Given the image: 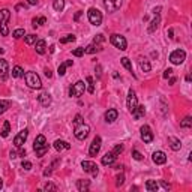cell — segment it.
Segmentation results:
<instances>
[{
  "mask_svg": "<svg viewBox=\"0 0 192 192\" xmlns=\"http://www.w3.org/2000/svg\"><path fill=\"white\" fill-rule=\"evenodd\" d=\"M24 80H26V84H27L30 89H41L42 87V81L39 78V75L36 72H26L24 74Z\"/></svg>",
  "mask_w": 192,
  "mask_h": 192,
  "instance_id": "6da1fadb",
  "label": "cell"
},
{
  "mask_svg": "<svg viewBox=\"0 0 192 192\" xmlns=\"http://www.w3.org/2000/svg\"><path fill=\"white\" fill-rule=\"evenodd\" d=\"M87 17H89L90 24H93V26H101V23H102V12H101L99 9L90 8L89 12H87Z\"/></svg>",
  "mask_w": 192,
  "mask_h": 192,
  "instance_id": "7a4b0ae2",
  "label": "cell"
},
{
  "mask_svg": "<svg viewBox=\"0 0 192 192\" xmlns=\"http://www.w3.org/2000/svg\"><path fill=\"white\" fill-rule=\"evenodd\" d=\"M89 134H90V128H89V125H78V126H75V131H74V135L77 140H86V138L89 137Z\"/></svg>",
  "mask_w": 192,
  "mask_h": 192,
  "instance_id": "3957f363",
  "label": "cell"
},
{
  "mask_svg": "<svg viewBox=\"0 0 192 192\" xmlns=\"http://www.w3.org/2000/svg\"><path fill=\"white\" fill-rule=\"evenodd\" d=\"M110 42L116 47V48H119L120 51H125L126 47H128V42H126V39H125V36H122V35H116V33L111 35Z\"/></svg>",
  "mask_w": 192,
  "mask_h": 192,
  "instance_id": "277c9868",
  "label": "cell"
},
{
  "mask_svg": "<svg viewBox=\"0 0 192 192\" xmlns=\"http://www.w3.org/2000/svg\"><path fill=\"white\" fill-rule=\"evenodd\" d=\"M84 92H86V84H84V81H77L69 89V96H72V98H80V96L84 95Z\"/></svg>",
  "mask_w": 192,
  "mask_h": 192,
  "instance_id": "5b68a950",
  "label": "cell"
},
{
  "mask_svg": "<svg viewBox=\"0 0 192 192\" xmlns=\"http://www.w3.org/2000/svg\"><path fill=\"white\" fill-rule=\"evenodd\" d=\"M126 105H128V110L131 111V113H134V111L137 110V107H138V99H137V95H135V92H134L132 89H129V90H128V98H126Z\"/></svg>",
  "mask_w": 192,
  "mask_h": 192,
  "instance_id": "8992f818",
  "label": "cell"
},
{
  "mask_svg": "<svg viewBox=\"0 0 192 192\" xmlns=\"http://www.w3.org/2000/svg\"><path fill=\"white\" fill-rule=\"evenodd\" d=\"M185 60H186V53L183 50H176L170 54V62L173 65H182Z\"/></svg>",
  "mask_w": 192,
  "mask_h": 192,
  "instance_id": "52a82bcc",
  "label": "cell"
},
{
  "mask_svg": "<svg viewBox=\"0 0 192 192\" xmlns=\"http://www.w3.org/2000/svg\"><path fill=\"white\" fill-rule=\"evenodd\" d=\"M140 132H141V140L144 141V143H152L153 141V132H152L150 126L149 125H144V126H141V129H140Z\"/></svg>",
  "mask_w": 192,
  "mask_h": 192,
  "instance_id": "ba28073f",
  "label": "cell"
},
{
  "mask_svg": "<svg viewBox=\"0 0 192 192\" xmlns=\"http://www.w3.org/2000/svg\"><path fill=\"white\" fill-rule=\"evenodd\" d=\"M101 146H102V140H101V137H98V135H96V137L93 138V141H92V144H90L89 155H90L92 158L96 156V155L99 153V150H101Z\"/></svg>",
  "mask_w": 192,
  "mask_h": 192,
  "instance_id": "9c48e42d",
  "label": "cell"
},
{
  "mask_svg": "<svg viewBox=\"0 0 192 192\" xmlns=\"http://www.w3.org/2000/svg\"><path fill=\"white\" fill-rule=\"evenodd\" d=\"M81 167L86 173H89V174H92V176H98V171H99V170H98V165H96L95 162H92V161H83Z\"/></svg>",
  "mask_w": 192,
  "mask_h": 192,
  "instance_id": "30bf717a",
  "label": "cell"
},
{
  "mask_svg": "<svg viewBox=\"0 0 192 192\" xmlns=\"http://www.w3.org/2000/svg\"><path fill=\"white\" fill-rule=\"evenodd\" d=\"M27 137H29V131L27 129H23L17 137L14 138V144H15V147L17 149H20V147H23V144L26 143V140H27Z\"/></svg>",
  "mask_w": 192,
  "mask_h": 192,
  "instance_id": "8fae6325",
  "label": "cell"
},
{
  "mask_svg": "<svg viewBox=\"0 0 192 192\" xmlns=\"http://www.w3.org/2000/svg\"><path fill=\"white\" fill-rule=\"evenodd\" d=\"M9 77V65L5 59H0V80L6 81Z\"/></svg>",
  "mask_w": 192,
  "mask_h": 192,
  "instance_id": "7c38bea8",
  "label": "cell"
},
{
  "mask_svg": "<svg viewBox=\"0 0 192 192\" xmlns=\"http://www.w3.org/2000/svg\"><path fill=\"white\" fill-rule=\"evenodd\" d=\"M104 6L108 12H114L122 6V0H104Z\"/></svg>",
  "mask_w": 192,
  "mask_h": 192,
  "instance_id": "4fadbf2b",
  "label": "cell"
},
{
  "mask_svg": "<svg viewBox=\"0 0 192 192\" xmlns=\"http://www.w3.org/2000/svg\"><path fill=\"white\" fill-rule=\"evenodd\" d=\"M152 159H153V162L156 165H162L167 162V155H165L164 152H161V150H158V152H155L153 155H152Z\"/></svg>",
  "mask_w": 192,
  "mask_h": 192,
  "instance_id": "5bb4252c",
  "label": "cell"
},
{
  "mask_svg": "<svg viewBox=\"0 0 192 192\" xmlns=\"http://www.w3.org/2000/svg\"><path fill=\"white\" fill-rule=\"evenodd\" d=\"M117 117H119V111L116 110V108H110V110L105 113V122H107V123H113V122H116Z\"/></svg>",
  "mask_w": 192,
  "mask_h": 192,
  "instance_id": "9a60e30c",
  "label": "cell"
},
{
  "mask_svg": "<svg viewBox=\"0 0 192 192\" xmlns=\"http://www.w3.org/2000/svg\"><path fill=\"white\" fill-rule=\"evenodd\" d=\"M38 101H39V104L42 107H48L51 104V95L48 92H42L41 95L38 96Z\"/></svg>",
  "mask_w": 192,
  "mask_h": 192,
  "instance_id": "2e32d148",
  "label": "cell"
},
{
  "mask_svg": "<svg viewBox=\"0 0 192 192\" xmlns=\"http://www.w3.org/2000/svg\"><path fill=\"white\" fill-rule=\"evenodd\" d=\"M54 149L57 152L69 150V149H71V144H69L68 141H63V140H56L54 141Z\"/></svg>",
  "mask_w": 192,
  "mask_h": 192,
  "instance_id": "e0dca14e",
  "label": "cell"
},
{
  "mask_svg": "<svg viewBox=\"0 0 192 192\" xmlns=\"http://www.w3.org/2000/svg\"><path fill=\"white\" fill-rule=\"evenodd\" d=\"M116 158H117V156H116L113 152H110V153H105V155L102 156V161H101V162H102V165H113L116 162Z\"/></svg>",
  "mask_w": 192,
  "mask_h": 192,
  "instance_id": "ac0fdd59",
  "label": "cell"
},
{
  "mask_svg": "<svg viewBox=\"0 0 192 192\" xmlns=\"http://www.w3.org/2000/svg\"><path fill=\"white\" fill-rule=\"evenodd\" d=\"M168 144H170V147L173 149L174 152H177L182 149V143H180V140L176 137H168Z\"/></svg>",
  "mask_w": 192,
  "mask_h": 192,
  "instance_id": "d6986e66",
  "label": "cell"
},
{
  "mask_svg": "<svg viewBox=\"0 0 192 192\" xmlns=\"http://www.w3.org/2000/svg\"><path fill=\"white\" fill-rule=\"evenodd\" d=\"M48 143H47V138L44 137V135H38L36 140H35V143H33V149L35 150H38V149H41L44 146H47Z\"/></svg>",
  "mask_w": 192,
  "mask_h": 192,
  "instance_id": "ffe728a7",
  "label": "cell"
},
{
  "mask_svg": "<svg viewBox=\"0 0 192 192\" xmlns=\"http://www.w3.org/2000/svg\"><path fill=\"white\" fill-rule=\"evenodd\" d=\"M138 65H140V68H141V71L143 72H150V63H149V60L147 59H144V57H140L138 59Z\"/></svg>",
  "mask_w": 192,
  "mask_h": 192,
  "instance_id": "44dd1931",
  "label": "cell"
},
{
  "mask_svg": "<svg viewBox=\"0 0 192 192\" xmlns=\"http://www.w3.org/2000/svg\"><path fill=\"white\" fill-rule=\"evenodd\" d=\"M90 188V182L89 180H78L77 182V189L80 192H87Z\"/></svg>",
  "mask_w": 192,
  "mask_h": 192,
  "instance_id": "7402d4cb",
  "label": "cell"
},
{
  "mask_svg": "<svg viewBox=\"0 0 192 192\" xmlns=\"http://www.w3.org/2000/svg\"><path fill=\"white\" fill-rule=\"evenodd\" d=\"M9 18H11L9 9H2V11H0V24H8Z\"/></svg>",
  "mask_w": 192,
  "mask_h": 192,
  "instance_id": "603a6c76",
  "label": "cell"
},
{
  "mask_svg": "<svg viewBox=\"0 0 192 192\" xmlns=\"http://www.w3.org/2000/svg\"><path fill=\"white\" fill-rule=\"evenodd\" d=\"M72 65H74V62H72V60H68V62L62 63V65L59 66V69H57V74H59L60 77H63V75L66 74V68H68V66H72Z\"/></svg>",
  "mask_w": 192,
  "mask_h": 192,
  "instance_id": "cb8c5ba5",
  "label": "cell"
},
{
  "mask_svg": "<svg viewBox=\"0 0 192 192\" xmlns=\"http://www.w3.org/2000/svg\"><path fill=\"white\" fill-rule=\"evenodd\" d=\"M45 48H47V44H45V41H44V39L36 41L35 50H36V53H38V54H44V53H45Z\"/></svg>",
  "mask_w": 192,
  "mask_h": 192,
  "instance_id": "d4e9b609",
  "label": "cell"
},
{
  "mask_svg": "<svg viewBox=\"0 0 192 192\" xmlns=\"http://www.w3.org/2000/svg\"><path fill=\"white\" fill-rule=\"evenodd\" d=\"M132 114H134V119H135V120L141 119V117H143V116L146 114V107H144V105H138L137 110L134 111Z\"/></svg>",
  "mask_w": 192,
  "mask_h": 192,
  "instance_id": "484cf974",
  "label": "cell"
},
{
  "mask_svg": "<svg viewBox=\"0 0 192 192\" xmlns=\"http://www.w3.org/2000/svg\"><path fill=\"white\" fill-rule=\"evenodd\" d=\"M102 48L99 47V45H96V44H90L87 48H84V53H87V54H95L98 51H101Z\"/></svg>",
  "mask_w": 192,
  "mask_h": 192,
  "instance_id": "4316f807",
  "label": "cell"
},
{
  "mask_svg": "<svg viewBox=\"0 0 192 192\" xmlns=\"http://www.w3.org/2000/svg\"><path fill=\"white\" fill-rule=\"evenodd\" d=\"M159 23H161V18H159V15H155V18H153V21L150 23V26H149V33H153L158 26H159Z\"/></svg>",
  "mask_w": 192,
  "mask_h": 192,
  "instance_id": "83f0119b",
  "label": "cell"
},
{
  "mask_svg": "<svg viewBox=\"0 0 192 192\" xmlns=\"http://www.w3.org/2000/svg\"><path fill=\"white\" fill-rule=\"evenodd\" d=\"M146 189L149 192H156L159 189V186H158V183H156L155 180H147V182H146Z\"/></svg>",
  "mask_w": 192,
  "mask_h": 192,
  "instance_id": "f1b7e54d",
  "label": "cell"
},
{
  "mask_svg": "<svg viewBox=\"0 0 192 192\" xmlns=\"http://www.w3.org/2000/svg\"><path fill=\"white\" fill-rule=\"evenodd\" d=\"M53 8H54L57 12H62L63 8H65V0H54V2H53Z\"/></svg>",
  "mask_w": 192,
  "mask_h": 192,
  "instance_id": "f546056e",
  "label": "cell"
},
{
  "mask_svg": "<svg viewBox=\"0 0 192 192\" xmlns=\"http://www.w3.org/2000/svg\"><path fill=\"white\" fill-rule=\"evenodd\" d=\"M12 77H14V78H21V77H24V71H23V68H21V66H15V68L12 69Z\"/></svg>",
  "mask_w": 192,
  "mask_h": 192,
  "instance_id": "4dcf8cb0",
  "label": "cell"
},
{
  "mask_svg": "<svg viewBox=\"0 0 192 192\" xmlns=\"http://www.w3.org/2000/svg\"><path fill=\"white\" fill-rule=\"evenodd\" d=\"M122 65H123L125 68H126L128 71H129V72H131V74H132V75H134V69H132V63H131V60H129L128 57H123V59H122ZM134 77H135V75H134Z\"/></svg>",
  "mask_w": 192,
  "mask_h": 192,
  "instance_id": "1f68e13d",
  "label": "cell"
},
{
  "mask_svg": "<svg viewBox=\"0 0 192 192\" xmlns=\"http://www.w3.org/2000/svg\"><path fill=\"white\" fill-rule=\"evenodd\" d=\"M9 132H11V125H9V122H5L0 134H2V137H3V138H6L8 135H9Z\"/></svg>",
  "mask_w": 192,
  "mask_h": 192,
  "instance_id": "d6a6232c",
  "label": "cell"
},
{
  "mask_svg": "<svg viewBox=\"0 0 192 192\" xmlns=\"http://www.w3.org/2000/svg\"><path fill=\"white\" fill-rule=\"evenodd\" d=\"M9 107H11V102H9V101H6V99H2V101H0V116L8 110Z\"/></svg>",
  "mask_w": 192,
  "mask_h": 192,
  "instance_id": "836d02e7",
  "label": "cell"
},
{
  "mask_svg": "<svg viewBox=\"0 0 192 192\" xmlns=\"http://www.w3.org/2000/svg\"><path fill=\"white\" fill-rule=\"evenodd\" d=\"M191 126H192V117L191 116L185 117V119L180 122V128H191Z\"/></svg>",
  "mask_w": 192,
  "mask_h": 192,
  "instance_id": "e575fe53",
  "label": "cell"
},
{
  "mask_svg": "<svg viewBox=\"0 0 192 192\" xmlns=\"http://www.w3.org/2000/svg\"><path fill=\"white\" fill-rule=\"evenodd\" d=\"M48 149H50V146L47 144V146H44V147H41V149L35 150V152H36V156H38V158H42V156H45V153L48 152Z\"/></svg>",
  "mask_w": 192,
  "mask_h": 192,
  "instance_id": "d590c367",
  "label": "cell"
},
{
  "mask_svg": "<svg viewBox=\"0 0 192 192\" xmlns=\"http://www.w3.org/2000/svg\"><path fill=\"white\" fill-rule=\"evenodd\" d=\"M77 39L75 35H66L65 38H60V44H68V42H74Z\"/></svg>",
  "mask_w": 192,
  "mask_h": 192,
  "instance_id": "8d00e7d4",
  "label": "cell"
},
{
  "mask_svg": "<svg viewBox=\"0 0 192 192\" xmlns=\"http://www.w3.org/2000/svg\"><path fill=\"white\" fill-rule=\"evenodd\" d=\"M86 81H87V84H89V93H95V84H93V78L92 77H87L86 78Z\"/></svg>",
  "mask_w": 192,
  "mask_h": 192,
  "instance_id": "74e56055",
  "label": "cell"
},
{
  "mask_svg": "<svg viewBox=\"0 0 192 192\" xmlns=\"http://www.w3.org/2000/svg\"><path fill=\"white\" fill-rule=\"evenodd\" d=\"M24 35H26L24 29H17V30H14V33H12V36H14L15 39H20V38H23Z\"/></svg>",
  "mask_w": 192,
  "mask_h": 192,
  "instance_id": "f35d334b",
  "label": "cell"
},
{
  "mask_svg": "<svg viewBox=\"0 0 192 192\" xmlns=\"http://www.w3.org/2000/svg\"><path fill=\"white\" fill-rule=\"evenodd\" d=\"M24 41H26V44L27 45H32V44H36V35H27L26 38H24Z\"/></svg>",
  "mask_w": 192,
  "mask_h": 192,
  "instance_id": "ab89813d",
  "label": "cell"
},
{
  "mask_svg": "<svg viewBox=\"0 0 192 192\" xmlns=\"http://www.w3.org/2000/svg\"><path fill=\"white\" fill-rule=\"evenodd\" d=\"M0 33H2V36H8V35H9L8 24H0Z\"/></svg>",
  "mask_w": 192,
  "mask_h": 192,
  "instance_id": "60d3db41",
  "label": "cell"
},
{
  "mask_svg": "<svg viewBox=\"0 0 192 192\" xmlns=\"http://www.w3.org/2000/svg\"><path fill=\"white\" fill-rule=\"evenodd\" d=\"M123 149H125V146H123V144H117V146L114 147V150H113V153H114V155L117 156V155H120V153L123 152Z\"/></svg>",
  "mask_w": 192,
  "mask_h": 192,
  "instance_id": "b9f144b4",
  "label": "cell"
},
{
  "mask_svg": "<svg viewBox=\"0 0 192 192\" xmlns=\"http://www.w3.org/2000/svg\"><path fill=\"white\" fill-rule=\"evenodd\" d=\"M123 183H125V176H123V174H120V176H117V177H116V186H117V188H119V186H122Z\"/></svg>",
  "mask_w": 192,
  "mask_h": 192,
  "instance_id": "7bdbcfd3",
  "label": "cell"
},
{
  "mask_svg": "<svg viewBox=\"0 0 192 192\" xmlns=\"http://www.w3.org/2000/svg\"><path fill=\"white\" fill-rule=\"evenodd\" d=\"M84 54V48H75L74 51H72V56H75V57H81V56Z\"/></svg>",
  "mask_w": 192,
  "mask_h": 192,
  "instance_id": "ee69618b",
  "label": "cell"
},
{
  "mask_svg": "<svg viewBox=\"0 0 192 192\" xmlns=\"http://www.w3.org/2000/svg\"><path fill=\"white\" fill-rule=\"evenodd\" d=\"M44 191H57V186L48 182V183H47V185L44 186Z\"/></svg>",
  "mask_w": 192,
  "mask_h": 192,
  "instance_id": "f6af8a7d",
  "label": "cell"
},
{
  "mask_svg": "<svg viewBox=\"0 0 192 192\" xmlns=\"http://www.w3.org/2000/svg\"><path fill=\"white\" fill-rule=\"evenodd\" d=\"M132 158H134L135 161H141V159H143V155H141V153H140L138 150H135V149H134V150H132Z\"/></svg>",
  "mask_w": 192,
  "mask_h": 192,
  "instance_id": "bcb514c9",
  "label": "cell"
},
{
  "mask_svg": "<svg viewBox=\"0 0 192 192\" xmlns=\"http://www.w3.org/2000/svg\"><path fill=\"white\" fill-rule=\"evenodd\" d=\"M104 39H105V38H104V35H96V36H95V39H93V44H96V45H99L101 42H104Z\"/></svg>",
  "mask_w": 192,
  "mask_h": 192,
  "instance_id": "7dc6e473",
  "label": "cell"
},
{
  "mask_svg": "<svg viewBox=\"0 0 192 192\" xmlns=\"http://www.w3.org/2000/svg\"><path fill=\"white\" fill-rule=\"evenodd\" d=\"M21 167H23V168H24L26 171H30L33 165H32V162H29V161H23V164H21Z\"/></svg>",
  "mask_w": 192,
  "mask_h": 192,
  "instance_id": "c3c4849f",
  "label": "cell"
},
{
  "mask_svg": "<svg viewBox=\"0 0 192 192\" xmlns=\"http://www.w3.org/2000/svg\"><path fill=\"white\" fill-rule=\"evenodd\" d=\"M81 123H84V122H83V117L80 114H77V116H75V120H74V125L78 126V125H81Z\"/></svg>",
  "mask_w": 192,
  "mask_h": 192,
  "instance_id": "681fc988",
  "label": "cell"
},
{
  "mask_svg": "<svg viewBox=\"0 0 192 192\" xmlns=\"http://www.w3.org/2000/svg\"><path fill=\"white\" fill-rule=\"evenodd\" d=\"M171 75H173V69L168 68V69H165V71H164V78H165V80H168Z\"/></svg>",
  "mask_w": 192,
  "mask_h": 192,
  "instance_id": "f907efd6",
  "label": "cell"
},
{
  "mask_svg": "<svg viewBox=\"0 0 192 192\" xmlns=\"http://www.w3.org/2000/svg\"><path fill=\"white\" fill-rule=\"evenodd\" d=\"M32 24H33V27L39 26V18H33V20H32Z\"/></svg>",
  "mask_w": 192,
  "mask_h": 192,
  "instance_id": "816d5d0a",
  "label": "cell"
},
{
  "mask_svg": "<svg viewBox=\"0 0 192 192\" xmlns=\"http://www.w3.org/2000/svg\"><path fill=\"white\" fill-rule=\"evenodd\" d=\"M161 11H162V8H161V6H158V8H155V9H153V14H155V15H159V12H161Z\"/></svg>",
  "mask_w": 192,
  "mask_h": 192,
  "instance_id": "f5cc1de1",
  "label": "cell"
},
{
  "mask_svg": "<svg viewBox=\"0 0 192 192\" xmlns=\"http://www.w3.org/2000/svg\"><path fill=\"white\" fill-rule=\"evenodd\" d=\"M81 11H78V12H77V14H75V17H74V21H78V20H80V17H81Z\"/></svg>",
  "mask_w": 192,
  "mask_h": 192,
  "instance_id": "db71d44e",
  "label": "cell"
},
{
  "mask_svg": "<svg viewBox=\"0 0 192 192\" xmlns=\"http://www.w3.org/2000/svg\"><path fill=\"white\" fill-rule=\"evenodd\" d=\"M45 23H47V18H45V17H41V18H39V26L45 24Z\"/></svg>",
  "mask_w": 192,
  "mask_h": 192,
  "instance_id": "11a10c76",
  "label": "cell"
},
{
  "mask_svg": "<svg viewBox=\"0 0 192 192\" xmlns=\"http://www.w3.org/2000/svg\"><path fill=\"white\" fill-rule=\"evenodd\" d=\"M27 3L30 6H35V5H38V0H27Z\"/></svg>",
  "mask_w": 192,
  "mask_h": 192,
  "instance_id": "9f6ffc18",
  "label": "cell"
},
{
  "mask_svg": "<svg viewBox=\"0 0 192 192\" xmlns=\"http://www.w3.org/2000/svg\"><path fill=\"white\" fill-rule=\"evenodd\" d=\"M26 153H27V152L24 150L23 147H20V156H26Z\"/></svg>",
  "mask_w": 192,
  "mask_h": 192,
  "instance_id": "6f0895ef",
  "label": "cell"
},
{
  "mask_svg": "<svg viewBox=\"0 0 192 192\" xmlns=\"http://www.w3.org/2000/svg\"><path fill=\"white\" fill-rule=\"evenodd\" d=\"M113 167H114V170H122V168H123V165L122 164H117V165L113 164Z\"/></svg>",
  "mask_w": 192,
  "mask_h": 192,
  "instance_id": "680465c9",
  "label": "cell"
},
{
  "mask_svg": "<svg viewBox=\"0 0 192 192\" xmlns=\"http://www.w3.org/2000/svg\"><path fill=\"white\" fill-rule=\"evenodd\" d=\"M45 75H47L48 78H51V75H53V74H51V71H50V69H45Z\"/></svg>",
  "mask_w": 192,
  "mask_h": 192,
  "instance_id": "91938a15",
  "label": "cell"
},
{
  "mask_svg": "<svg viewBox=\"0 0 192 192\" xmlns=\"http://www.w3.org/2000/svg\"><path fill=\"white\" fill-rule=\"evenodd\" d=\"M9 156H11V159H15V158H18L15 152H11V153H9Z\"/></svg>",
  "mask_w": 192,
  "mask_h": 192,
  "instance_id": "94428289",
  "label": "cell"
},
{
  "mask_svg": "<svg viewBox=\"0 0 192 192\" xmlns=\"http://www.w3.org/2000/svg\"><path fill=\"white\" fill-rule=\"evenodd\" d=\"M161 185H162V186H164L165 189H167V191H168V189H170V185H167V183H165V182H161Z\"/></svg>",
  "mask_w": 192,
  "mask_h": 192,
  "instance_id": "6125c7cd",
  "label": "cell"
},
{
  "mask_svg": "<svg viewBox=\"0 0 192 192\" xmlns=\"http://www.w3.org/2000/svg\"><path fill=\"white\" fill-rule=\"evenodd\" d=\"M168 38H171V39L174 38V36H173V29H170V30H168Z\"/></svg>",
  "mask_w": 192,
  "mask_h": 192,
  "instance_id": "be15d7a7",
  "label": "cell"
},
{
  "mask_svg": "<svg viewBox=\"0 0 192 192\" xmlns=\"http://www.w3.org/2000/svg\"><path fill=\"white\" fill-rule=\"evenodd\" d=\"M176 81H177V80H176V78H174V77H173V78H171V80H170V84H171V86H173V84H176Z\"/></svg>",
  "mask_w": 192,
  "mask_h": 192,
  "instance_id": "e7e4bbea",
  "label": "cell"
},
{
  "mask_svg": "<svg viewBox=\"0 0 192 192\" xmlns=\"http://www.w3.org/2000/svg\"><path fill=\"white\" fill-rule=\"evenodd\" d=\"M2 186H3V180H2V177H0V189H2Z\"/></svg>",
  "mask_w": 192,
  "mask_h": 192,
  "instance_id": "03108f58",
  "label": "cell"
},
{
  "mask_svg": "<svg viewBox=\"0 0 192 192\" xmlns=\"http://www.w3.org/2000/svg\"><path fill=\"white\" fill-rule=\"evenodd\" d=\"M3 53H5V50H3V48H0V54H3Z\"/></svg>",
  "mask_w": 192,
  "mask_h": 192,
  "instance_id": "003e7915",
  "label": "cell"
}]
</instances>
